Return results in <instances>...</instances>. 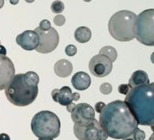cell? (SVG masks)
<instances>
[{
    "mask_svg": "<svg viewBox=\"0 0 154 140\" xmlns=\"http://www.w3.org/2000/svg\"><path fill=\"white\" fill-rule=\"evenodd\" d=\"M125 102L134 115L138 124H154V83L132 88L126 95Z\"/></svg>",
    "mask_w": 154,
    "mask_h": 140,
    "instance_id": "obj_2",
    "label": "cell"
},
{
    "mask_svg": "<svg viewBox=\"0 0 154 140\" xmlns=\"http://www.w3.org/2000/svg\"><path fill=\"white\" fill-rule=\"evenodd\" d=\"M108 136L105 133V132L102 129L101 130L99 133L98 135V140H106L108 138Z\"/></svg>",
    "mask_w": 154,
    "mask_h": 140,
    "instance_id": "obj_27",
    "label": "cell"
},
{
    "mask_svg": "<svg viewBox=\"0 0 154 140\" xmlns=\"http://www.w3.org/2000/svg\"><path fill=\"white\" fill-rule=\"evenodd\" d=\"M135 37L143 44L154 45V10L147 9L137 17L134 27Z\"/></svg>",
    "mask_w": 154,
    "mask_h": 140,
    "instance_id": "obj_6",
    "label": "cell"
},
{
    "mask_svg": "<svg viewBox=\"0 0 154 140\" xmlns=\"http://www.w3.org/2000/svg\"><path fill=\"white\" fill-rule=\"evenodd\" d=\"M131 89V88L128 84H121L118 87V91L120 94L126 95Z\"/></svg>",
    "mask_w": 154,
    "mask_h": 140,
    "instance_id": "obj_25",
    "label": "cell"
},
{
    "mask_svg": "<svg viewBox=\"0 0 154 140\" xmlns=\"http://www.w3.org/2000/svg\"><path fill=\"white\" fill-rule=\"evenodd\" d=\"M99 54L106 56L112 62H114L117 57L116 49L111 46H106L102 47L99 50Z\"/></svg>",
    "mask_w": 154,
    "mask_h": 140,
    "instance_id": "obj_18",
    "label": "cell"
},
{
    "mask_svg": "<svg viewBox=\"0 0 154 140\" xmlns=\"http://www.w3.org/2000/svg\"><path fill=\"white\" fill-rule=\"evenodd\" d=\"M112 85L108 83V82H104L100 86V91L102 94L107 95L110 94L112 92Z\"/></svg>",
    "mask_w": 154,
    "mask_h": 140,
    "instance_id": "obj_21",
    "label": "cell"
},
{
    "mask_svg": "<svg viewBox=\"0 0 154 140\" xmlns=\"http://www.w3.org/2000/svg\"><path fill=\"white\" fill-rule=\"evenodd\" d=\"M7 53V50L5 48L4 46H2L0 44V54L1 55H5Z\"/></svg>",
    "mask_w": 154,
    "mask_h": 140,
    "instance_id": "obj_31",
    "label": "cell"
},
{
    "mask_svg": "<svg viewBox=\"0 0 154 140\" xmlns=\"http://www.w3.org/2000/svg\"><path fill=\"white\" fill-rule=\"evenodd\" d=\"M137 17L136 14L127 10L114 13L108 22V30L111 35L119 41H129L134 39Z\"/></svg>",
    "mask_w": 154,
    "mask_h": 140,
    "instance_id": "obj_4",
    "label": "cell"
},
{
    "mask_svg": "<svg viewBox=\"0 0 154 140\" xmlns=\"http://www.w3.org/2000/svg\"><path fill=\"white\" fill-rule=\"evenodd\" d=\"M125 140H134V139H131V138H128V139H125Z\"/></svg>",
    "mask_w": 154,
    "mask_h": 140,
    "instance_id": "obj_38",
    "label": "cell"
},
{
    "mask_svg": "<svg viewBox=\"0 0 154 140\" xmlns=\"http://www.w3.org/2000/svg\"><path fill=\"white\" fill-rule=\"evenodd\" d=\"M80 99V95L78 93H73V101H77Z\"/></svg>",
    "mask_w": 154,
    "mask_h": 140,
    "instance_id": "obj_30",
    "label": "cell"
},
{
    "mask_svg": "<svg viewBox=\"0 0 154 140\" xmlns=\"http://www.w3.org/2000/svg\"><path fill=\"white\" fill-rule=\"evenodd\" d=\"M0 140H10V138L7 133H0Z\"/></svg>",
    "mask_w": 154,
    "mask_h": 140,
    "instance_id": "obj_29",
    "label": "cell"
},
{
    "mask_svg": "<svg viewBox=\"0 0 154 140\" xmlns=\"http://www.w3.org/2000/svg\"><path fill=\"white\" fill-rule=\"evenodd\" d=\"M102 129L99 123L94 118L85 125L75 123L73 132L79 140H98L99 133Z\"/></svg>",
    "mask_w": 154,
    "mask_h": 140,
    "instance_id": "obj_9",
    "label": "cell"
},
{
    "mask_svg": "<svg viewBox=\"0 0 154 140\" xmlns=\"http://www.w3.org/2000/svg\"><path fill=\"white\" fill-rule=\"evenodd\" d=\"M71 82L73 87L77 90H87L91 84V78L88 74L84 72L75 73L72 78Z\"/></svg>",
    "mask_w": 154,
    "mask_h": 140,
    "instance_id": "obj_14",
    "label": "cell"
},
{
    "mask_svg": "<svg viewBox=\"0 0 154 140\" xmlns=\"http://www.w3.org/2000/svg\"><path fill=\"white\" fill-rule=\"evenodd\" d=\"M52 99L62 106H67L73 102V93L67 86L62 87L60 90L54 89L51 92Z\"/></svg>",
    "mask_w": 154,
    "mask_h": 140,
    "instance_id": "obj_13",
    "label": "cell"
},
{
    "mask_svg": "<svg viewBox=\"0 0 154 140\" xmlns=\"http://www.w3.org/2000/svg\"><path fill=\"white\" fill-rule=\"evenodd\" d=\"M34 31L37 33L39 43L35 50L41 53H48L54 50L59 43V35L57 30L51 27L47 31H42L38 27Z\"/></svg>",
    "mask_w": 154,
    "mask_h": 140,
    "instance_id": "obj_7",
    "label": "cell"
},
{
    "mask_svg": "<svg viewBox=\"0 0 154 140\" xmlns=\"http://www.w3.org/2000/svg\"><path fill=\"white\" fill-rule=\"evenodd\" d=\"M75 104L74 103H69V105H67V106H66V109H67V111H68V112H72V111L73 110V109L75 108Z\"/></svg>",
    "mask_w": 154,
    "mask_h": 140,
    "instance_id": "obj_28",
    "label": "cell"
},
{
    "mask_svg": "<svg viewBox=\"0 0 154 140\" xmlns=\"http://www.w3.org/2000/svg\"><path fill=\"white\" fill-rule=\"evenodd\" d=\"M54 72L60 78L68 77L73 71L72 64L67 59H61L54 65Z\"/></svg>",
    "mask_w": 154,
    "mask_h": 140,
    "instance_id": "obj_15",
    "label": "cell"
},
{
    "mask_svg": "<svg viewBox=\"0 0 154 140\" xmlns=\"http://www.w3.org/2000/svg\"><path fill=\"white\" fill-rule=\"evenodd\" d=\"M51 9L53 13L55 14H59L61 13L64 9V3L59 0L55 1L52 3Z\"/></svg>",
    "mask_w": 154,
    "mask_h": 140,
    "instance_id": "obj_19",
    "label": "cell"
},
{
    "mask_svg": "<svg viewBox=\"0 0 154 140\" xmlns=\"http://www.w3.org/2000/svg\"><path fill=\"white\" fill-rule=\"evenodd\" d=\"M16 41L22 49L26 50H32L37 47L39 38L35 31L26 30L16 37Z\"/></svg>",
    "mask_w": 154,
    "mask_h": 140,
    "instance_id": "obj_12",
    "label": "cell"
},
{
    "mask_svg": "<svg viewBox=\"0 0 154 140\" xmlns=\"http://www.w3.org/2000/svg\"><path fill=\"white\" fill-rule=\"evenodd\" d=\"M150 83V80L148 77L147 73L143 70H137L134 72L129 80V86L131 88L136 87L137 86L146 85Z\"/></svg>",
    "mask_w": 154,
    "mask_h": 140,
    "instance_id": "obj_16",
    "label": "cell"
},
{
    "mask_svg": "<svg viewBox=\"0 0 154 140\" xmlns=\"http://www.w3.org/2000/svg\"><path fill=\"white\" fill-rule=\"evenodd\" d=\"M132 138L134 140H144L146 134L144 131L137 127L132 133Z\"/></svg>",
    "mask_w": 154,
    "mask_h": 140,
    "instance_id": "obj_20",
    "label": "cell"
},
{
    "mask_svg": "<svg viewBox=\"0 0 154 140\" xmlns=\"http://www.w3.org/2000/svg\"><path fill=\"white\" fill-rule=\"evenodd\" d=\"M38 82L39 76L34 72L17 74L4 89L6 97L15 106H28L34 102L37 97Z\"/></svg>",
    "mask_w": 154,
    "mask_h": 140,
    "instance_id": "obj_3",
    "label": "cell"
},
{
    "mask_svg": "<svg viewBox=\"0 0 154 140\" xmlns=\"http://www.w3.org/2000/svg\"><path fill=\"white\" fill-rule=\"evenodd\" d=\"M85 2H90L91 0H84Z\"/></svg>",
    "mask_w": 154,
    "mask_h": 140,
    "instance_id": "obj_37",
    "label": "cell"
},
{
    "mask_svg": "<svg viewBox=\"0 0 154 140\" xmlns=\"http://www.w3.org/2000/svg\"><path fill=\"white\" fill-rule=\"evenodd\" d=\"M74 37L78 42L85 43L90 40L91 32L90 29L86 26H80L75 30Z\"/></svg>",
    "mask_w": 154,
    "mask_h": 140,
    "instance_id": "obj_17",
    "label": "cell"
},
{
    "mask_svg": "<svg viewBox=\"0 0 154 140\" xmlns=\"http://www.w3.org/2000/svg\"><path fill=\"white\" fill-rule=\"evenodd\" d=\"M19 0H10V2L12 4V5H16L17 4H18Z\"/></svg>",
    "mask_w": 154,
    "mask_h": 140,
    "instance_id": "obj_33",
    "label": "cell"
},
{
    "mask_svg": "<svg viewBox=\"0 0 154 140\" xmlns=\"http://www.w3.org/2000/svg\"><path fill=\"white\" fill-rule=\"evenodd\" d=\"M4 4V0H0V9L3 7Z\"/></svg>",
    "mask_w": 154,
    "mask_h": 140,
    "instance_id": "obj_34",
    "label": "cell"
},
{
    "mask_svg": "<svg viewBox=\"0 0 154 140\" xmlns=\"http://www.w3.org/2000/svg\"><path fill=\"white\" fill-rule=\"evenodd\" d=\"M77 52V48L73 44L67 45L65 49V53L69 56H73L76 55Z\"/></svg>",
    "mask_w": 154,
    "mask_h": 140,
    "instance_id": "obj_22",
    "label": "cell"
},
{
    "mask_svg": "<svg viewBox=\"0 0 154 140\" xmlns=\"http://www.w3.org/2000/svg\"><path fill=\"white\" fill-rule=\"evenodd\" d=\"M15 75V68L12 61L0 54V90H4Z\"/></svg>",
    "mask_w": 154,
    "mask_h": 140,
    "instance_id": "obj_11",
    "label": "cell"
},
{
    "mask_svg": "<svg viewBox=\"0 0 154 140\" xmlns=\"http://www.w3.org/2000/svg\"><path fill=\"white\" fill-rule=\"evenodd\" d=\"M26 2H28V3H31V2H33L35 0H25Z\"/></svg>",
    "mask_w": 154,
    "mask_h": 140,
    "instance_id": "obj_35",
    "label": "cell"
},
{
    "mask_svg": "<svg viewBox=\"0 0 154 140\" xmlns=\"http://www.w3.org/2000/svg\"><path fill=\"white\" fill-rule=\"evenodd\" d=\"M148 140H153V134H152V135H151L150 138L149 139H148Z\"/></svg>",
    "mask_w": 154,
    "mask_h": 140,
    "instance_id": "obj_36",
    "label": "cell"
},
{
    "mask_svg": "<svg viewBox=\"0 0 154 140\" xmlns=\"http://www.w3.org/2000/svg\"><path fill=\"white\" fill-rule=\"evenodd\" d=\"M66 22L65 17L62 14H58L54 18V23L55 25L61 26H63Z\"/></svg>",
    "mask_w": 154,
    "mask_h": 140,
    "instance_id": "obj_23",
    "label": "cell"
},
{
    "mask_svg": "<svg viewBox=\"0 0 154 140\" xmlns=\"http://www.w3.org/2000/svg\"><path fill=\"white\" fill-rule=\"evenodd\" d=\"M51 27V22L47 20V19H43L42 20L39 24L38 28H40V30L42 31H47Z\"/></svg>",
    "mask_w": 154,
    "mask_h": 140,
    "instance_id": "obj_24",
    "label": "cell"
},
{
    "mask_svg": "<svg viewBox=\"0 0 154 140\" xmlns=\"http://www.w3.org/2000/svg\"><path fill=\"white\" fill-rule=\"evenodd\" d=\"M61 123L58 116L49 111H42L32 118L31 127L32 133L38 138H56L60 135Z\"/></svg>",
    "mask_w": 154,
    "mask_h": 140,
    "instance_id": "obj_5",
    "label": "cell"
},
{
    "mask_svg": "<svg viewBox=\"0 0 154 140\" xmlns=\"http://www.w3.org/2000/svg\"><path fill=\"white\" fill-rule=\"evenodd\" d=\"M88 67L93 75L103 78L109 75L112 69V62L106 56L98 54L90 59Z\"/></svg>",
    "mask_w": 154,
    "mask_h": 140,
    "instance_id": "obj_8",
    "label": "cell"
},
{
    "mask_svg": "<svg viewBox=\"0 0 154 140\" xmlns=\"http://www.w3.org/2000/svg\"><path fill=\"white\" fill-rule=\"evenodd\" d=\"M94 110L88 103H80L75 105L71 112V118L75 124L85 125L94 119Z\"/></svg>",
    "mask_w": 154,
    "mask_h": 140,
    "instance_id": "obj_10",
    "label": "cell"
},
{
    "mask_svg": "<svg viewBox=\"0 0 154 140\" xmlns=\"http://www.w3.org/2000/svg\"><path fill=\"white\" fill-rule=\"evenodd\" d=\"M105 103L102 102H97L95 105H94V109L95 111L97 112V113H100L101 111H102V109H103V108L105 106Z\"/></svg>",
    "mask_w": 154,
    "mask_h": 140,
    "instance_id": "obj_26",
    "label": "cell"
},
{
    "mask_svg": "<svg viewBox=\"0 0 154 140\" xmlns=\"http://www.w3.org/2000/svg\"><path fill=\"white\" fill-rule=\"evenodd\" d=\"M38 140H54V139H53V138H52L42 137V138H39Z\"/></svg>",
    "mask_w": 154,
    "mask_h": 140,
    "instance_id": "obj_32",
    "label": "cell"
},
{
    "mask_svg": "<svg viewBox=\"0 0 154 140\" xmlns=\"http://www.w3.org/2000/svg\"><path fill=\"white\" fill-rule=\"evenodd\" d=\"M99 124L108 136L116 139L132 136L138 125L128 105L120 100L105 105L99 115Z\"/></svg>",
    "mask_w": 154,
    "mask_h": 140,
    "instance_id": "obj_1",
    "label": "cell"
}]
</instances>
